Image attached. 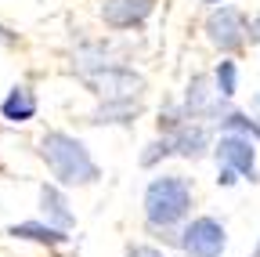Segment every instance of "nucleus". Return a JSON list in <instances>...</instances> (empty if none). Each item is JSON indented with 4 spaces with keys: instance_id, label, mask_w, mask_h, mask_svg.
<instances>
[{
    "instance_id": "obj_1",
    "label": "nucleus",
    "mask_w": 260,
    "mask_h": 257,
    "mask_svg": "<svg viewBox=\"0 0 260 257\" xmlns=\"http://www.w3.org/2000/svg\"><path fill=\"white\" fill-rule=\"evenodd\" d=\"M40 156L47 170L58 178V185H94L98 181V163L90 159L87 145L65 131H47L40 141Z\"/></svg>"
},
{
    "instance_id": "obj_2",
    "label": "nucleus",
    "mask_w": 260,
    "mask_h": 257,
    "mask_svg": "<svg viewBox=\"0 0 260 257\" xmlns=\"http://www.w3.org/2000/svg\"><path fill=\"white\" fill-rule=\"evenodd\" d=\"M191 207V185L181 174H162L152 178L145 188V221L148 229H174L177 221H184Z\"/></svg>"
},
{
    "instance_id": "obj_3",
    "label": "nucleus",
    "mask_w": 260,
    "mask_h": 257,
    "mask_svg": "<svg viewBox=\"0 0 260 257\" xmlns=\"http://www.w3.org/2000/svg\"><path fill=\"white\" fill-rule=\"evenodd\" d=\"M80 80L98 94V98H134V94L145 87V80L134 73V69H126V66H98V69H87L80 73Z\"/></svg>"
},
{
    "instance_id": "obj_4",
    "label": "nucleus",
    "mask_w": 260,
    "mask_h": 257,
    "mask_svg": "<svg viewBox=\"0 0 260 257\" xmlns=\"http://www.w3.org/2000/svg\"><path fill=\"white\" fill-rule=\"evenodd\" d=\"M188 257H220L224 246H228V236H224V224L213 221V217H195L184 224L181 232V243H177Z\"/></svg>"
},
{
    "instance_id": "obj_5",
    "label": "nucleus",
    "mask_w": 260,
    "mask_h": 257,
    "mask_svg": "<svg viewBox=\"0 0 260 257\" xmlns=\"http://www.w3.org/2000/svg\"><path fill=\"white\" fill-rule=\"evenodd\" d=\"M246 33H249V25H246V18H242L239 8H217V11L206 18V37H210V44L220 47V51L242 47Z\"/></svg>"
},
{
    "instance_id": "obj_6",
    "label": "nucleus",
    "mask_w": 260,
    "mask_h": 257,
    "mask_svg": "<svg viewBox=\"0 0 260 257\" xmlns=\"http://www.w3.org/2000/svg\"><path fill=\"white\" fill-rule=\"evenodd\" d=\"M217 163L224 167H235L242 178L256 181V149H253V138H242V134H224L213 149Z\"/></svg>"
},
{
    "instance_id": "obj_7",
    "label": "nucleus",
    "mask_w": 260,
    "mask_h": 257,
    "mask_svg": "<svg viewBox=\"0 0 260 257\" xmlns=\"http://www.w3.org/2000/svg\"><path fill=\"white\" fill-rule=\"evenodd\" d=\"M152 8H155V0H105L102 18L112 29H134L152 15Z\"/></svg>"
},
{
    "instance_id": "obj_8",
    "label": "nucleus",
    "mask_w": 260,
    "mask_h": 257,
    "mask_svg": "<svg viewBox=\"0 0 260 257\" xmlns=\"http://www.w3.org/2000/svg\"><path fill=\"white\" fill-rule=\"evenodd\" d=\"M170 138V145H174V152L177 156H188V159H195V156H203L206 152V145H210V131L203 123H195V120H188L184 127H177L174 134H167Z\"/></svg>"
},
{
    "instance_id": "obj_9",
    "label": "nucleus",
    "mask_w": 260,
    "mask_h": 257,
    "mask_svg": "<svg viewBox=\"0 0 260 257\" xmlns=\"http://www.w3.org/2000/svg\"><path fill=\"white\" fill-rule=\"evenodd\" d=\"M40 210H44V217L54 224V229H65V232H69L73 224H76V214L69 210V203H65V196H61L58 185H44V188H40Z\"/></svg>"
},
{
    "instance_id": "obj_10",
    "label": "nucleus",
    "mask_w": 260,
    "mask_h": 257,
    "mask_svg": "<svg viewBox=\"0 0 260 257\" xmlns=\"http://www.w3.org/2000/svg\"><path fill=\"white\" fill-rule=\"evenodd\" d=\"M8 236H15V239H32V243H47V246H61L65 239H69V236H65V229H54L51 221H47V224H40V221L11 224Z\"/></svg>"
},
{
    "instance_id": "obj_11",
    "label": "nucleus",
    "mask_w": 260,
    "mask_h": 257,
    "mask_svg": "<svg viewBox=\"0 0 260 257\" xmlns=\"http://www.w3.org/2000/svg\"><path fill=\"white\" fill-rule=\"evenodd\" d=\"M0 112H4V120H11V123H25V120H32V112H37V94L29 87H15L4 98Z\"/></svg>"
},
{
    "instance_id": "obj_12",
    "label": "nucleus",
    "mask_w": 260,
    "mask_h": 257,
    "mask_svg": "<svg viewBox=\"0 0 260 257\" xmlns=\"http://www.w3.org/2000/svg\"><path fill=\"white\" fill-rule=\"evenodd\" d=\"M134 116H138L134 98H105V105L90 116V123H130Z\"/></svg>"
},
{
    "instance_id": "obj_13",
    "label": "nucleus",
    "mask_w": 260,
    "mask_h": 257,
    "mask_svg": "<svg viewBox=\"0 0 260 257\" xmlns=\"http://www.w3.org/2000/svg\"><path fill=\"white\" fill-rule=\"evenodd\" d=\"M217 123H220L224 134H242V138L260 141V123H256V116H246V112H224Z\"/></svg>"
},
{
    "instance_id": "obj_14",
    "label": "nucleus",
    "mask_w": 260,
    "mask_h": 257,
    "mask_svg": "<svg viewBox=\"0 0 260 257\" xmlns=\"http://www.w3.org/2000/svg\"><path fill=\"white\" fill-rule=\"evenodd\" d=\"M213 83H217V94H220V98H235V91H239V69H235L232 58H224L220 66H217Z\"/></svg>"
},
{
    "instance_id": "obj_15",
    "label": "nucleus",
    "mask_w": 260,
    "mask_h": 257,
    "mask_svg": "<svg viewBox=\"0 0 260 257\" xmlns=\"http://www.w3.org/2000/svg\"><path fill=\"white\" fill-rule=\"evenodd\" d=\"M170 152H174L170 138H162V141H152V145H148V152H141V167H155L159 159H167Z\"/></svg>"
},
{
    "instance_id": "obj_16",
    "label": "nucleus",
    "mask_w": 260,
    "mask_h": 257,
    "mask_svg": "<svg viewBox=\"0 0 260 257\" xmlns=\"http://www.w3.org/2000/svg\"><path fill=\"white\" fill-rule=\"evenodd\" d=\"M235 174H239L235 167H224V163H220V170H217V185H224V188H228V185H235V181H239Z\"/></svg>"
},
{
    "instance_id": "obj_17",
    "label": "nucleus",
    "mask_w": 260,
    "mask_h": 257,
    "mask_svg": "<svg viewBox=\"0 0 260 257\" xmlns=\"http://www.w3.org/2000/svg\"><path fill=\"white\" fill-rule=\"evenodd\" d=\"M126 257H167V253L155 250V246H130V250H126Z\"/></svg>"
},
{
    "instance_id": "obj_18",
    "label": "nucleus",
    "mask_w": 260,
    "mask_h": 257,
    "mask_svg": "<svg viewBox=\"0 0 260 257\" xmlns=\"http://www.w3.org/2000/svg\"><path fill=\"white\" fill-rule=\"evenodd\" d=\"M249 40H253V44H260V15L249 22Z\"/></svg>"
},
{
    "instance_id": "obj_19",
    "label": "nucleus",
    "mask_w": 260,
    "mask_h": 257,
    "mask_svg": "<svg viewBox=\"0 0 260 257\" xmlns=\"http://www.w3.org/2000/svg\"><path fill=\"white\" fill-rule=\"evenodd\" d=\"M253 109H256V112H260V98H253ZM256 120H260V116H256Z\"/></svg>"
},
{
    "instance_id": "obj_20",
    "label": "nucleus",
    "mask_w": 260,
    "mask_h": 257,
    "mask_svg": "<svg viewBox=\"0 0 260 257\" xmlns=\"http://www.w3.org/2000/svg\"><path fill=\"white\" fill-rule=\"evenodd\" d=\"M206 4H220V0H206Z\"/></svg>"
},
{
    "instance_id": "obj_21",
    "label": "nucleus",
    "mask_w": 260,
    "mask_h": 257,
    "mask_svg": "<svg viewBox=\"0 0 260 257\" xmlns=\"http://www.w3.org/2000/svg\"><path fill=\"white\" fill-rule=\"evenodd\" d=\"M253 257H260V246H256V253H253Z\"/></svg>"
}]
</instances>
